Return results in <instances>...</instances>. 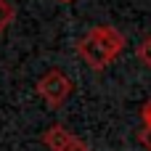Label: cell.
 <instances>
[{
  "mask_svg": "<svg viewBox=\"0 0 151 151\" xmlns=\"http://www.w3.org/2000/svg\"><path fill=\"white\" fill-rule=\"evenodd\" d=\"M58 3H74V0H58Z\"/></svg>",
  "mask_w": 151,
  "mask_h": 151,
  "instance_id": "obj_9",
  "label": "cell"
},
{
  "mask_svg": "<svg viewBox=\"0 0 151 151\" xmlns=\"http://www.w3.org/2000/svg\"><path fill=\"white\" fill-rule=\"evenodd\" d=\"M35 90H37V96L45 101L48 109H61V106L66 104V98L72 96L74 85H72V77H69L66 72H61V69H48V72L37 80Z\"/></svg>",
  "mask_w": 151,
  "mask_h": 151,
  "instance_id": "obj_2",
  "label": "cell"
},
{
  "mask_svg": "<svg viewBox=\"0 0 151 151\" xmlns=\"http://www.w3.org/2000/svg\"><path fill=\"white\" fill-rule=\"evenodd\" d=\"M141 119H143L146 127H151V98L143 104V109H141Z\"/></svg>",
  "mask_w": 151,
  "mask_h": 151,
  "instance_id": "obj_7",
  "label": "cell"
},
{
  "mask_svg": "<svg viewBox=\"0 0 151 151\" xmlns=\"http://www.w3.org/2000/svg\"><path fill=\"white\" fill-rule=\"evenodd\" d=\"M138 141H141V146H143L146 151H151V127H146V125L141 127V133H138Z\"/></svg>",
  "mask_w": 151,
  "mask_h": 151,
  "instance_id": "obj_6",
  "label": "cell"
},
{
  "mask_svg": "<svg viewBox=\"0 0 151 151\" xmlns=\"http://www.w3.org/2000/svg\"><path fill=\"white\" fill-rule=\"evenodd\" d=\"M74 48L90 69L101 72L111 66L114 58L125 50V35L111 24H96L74 42Z\"/></svg>",
  "mask_w": 151,
  "mask_h": 151,
  "instance_id": "obj_1",
  "label": "cell"
},
{
  "mask_svg": "<svg viewBox=\"0 0 151 151\" xmlns=\"http://www.w3.org/2000/svg\"><path fill=\"white\" fill-rule=\"evenodd\" d=\"M13 21V5L8 0H0V32Z\"/></svg>",
  "mask_w": 151,
  "mask_h": 151,
  "instance_id": "obj_5",
  "label": "cell"
},
{
  "mask_svg": "<svg viewBox=\"0 0 151 151\" xmlns=\"http://www.w3.org/2000/svg\"><path fill=\"white\" fill-rule=\"evenodd\" d=\"M135 56H138V61L146 66V69H151V32L138 42V48H135Z\"/></svg>",
  "mask_w": 151,
  "mask_h": 151,
  "instance_id": "obj_4",
  "label": "cell"
},
{
  "mask_svg": "<svg viewBox=\"0 0 151 151\" xmlns=\"http://www.w3.org/2000/svg\"><path fill=\"white\" fill-rule=\"evenodd\" d=\"M74 138H77V135L69 133L64 125H50V127L42 133V143H45L50 151H66L69 146H72Z\"/></svg>",
  "mask_w": 151,
  "mask_h": 151,
  "instance_id": "obj_3",
  "label": "cell"
},
{
  "mask_svg": "<svg viewBox=\"0 0 151 151\" xmlns=\"http://www.w3.org/2000/svg\"><path fill=\"white\" fill-rule=\"evenodd\" d=\"M66 151H93V149H90V146H88L82 138H74V141H72V146H69Z\"/></svg>",
  "mask_w": 151,
  "mask_h": 151,
  "instance_id": "obj_8",
  "label": "cell"
}]
</instances>
